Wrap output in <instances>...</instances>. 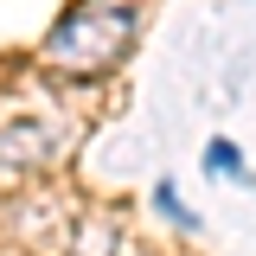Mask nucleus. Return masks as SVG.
<instances>
[{"mask_svg":"<svg viewBox=\"0 0 256 256\" xmlns=\"http://www.w3.org/2000/svg\"><path fill=\"white\" fill-rule=\"evenodd\" d=\"M134 38V13L122 0H84L58 20V32L45 38V58L64 70H109Z\"/></svg>","mask_w":256,"mask_h":256,"instance_id":"1","label":"nucleus"},{"mask_svg":"<svg viewBox=\"0 0 256 256\" xmlns=\"http://www.w3.org/2000/svg\"><path fill=\"white\" fill-rule=\"evenodd\" d=\"M205 166H212V173H230V180H244V154H237L230 141H212V148H205Z\"/></svg>","mask_w":256,"mask_h":256,"instance_id":"2","label":"nucleus"},{"mask_svg":"<svg viewBox=\"0 0 256 256\" xmlns=\"http://www.w3.org/2000/svg\"><path fill=\"white\" fill-rule=\"evenodd\" d=\"M154 205H160V212H166V218H173V224H180V230H198V218H192L186 205L173 198V186H154Z\"/></svg>","mask_w":256,"mask_h":256,"instance_id":"3","label":"nucleus"}]
</instances>
